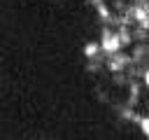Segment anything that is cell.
Wrapping results in <instances>:
<instances>
[{
	"instance_id": "obj_1",
	"label": "cell",
	"mask_w": 149,
	"mask_h": 140,
	"mask_svg": "<svg viewBox=\"0 0 149 140\" xmlns=\"http://www.w3.org/2000/svg\"><path fill=\"white\" fill-rule=\"evenodd\" d=\"M100 51L105 54V56H112V54H116L119 49H123L121 47V42H119V35H116V30H112V28H102V37H100Z\"/></svg>"
},
{
	"instance_id": "obj_2",
	"label": "cell",
	"mask_w": 149,
	"mask_h": 140,
	"mask_svg": "<svg viewBox=\"0 0 149 140\" xmlns=\"http://www.w3.org/2000/svg\"><path fill=\"white\" fill-rule=\"evenodd\" d=\"M81 54H84V58H86V61H102V58H105V54L100 51V44H98V42H93V40H91V42H86V44L81 47Z\"/></svg>"
},
{
	"instance_id": "obj_3",
	"label": "cell",
	"mask_w": 149,
	"mask_h": 140,
	"mask_svg": "<svg viewBox=\"0 0 149 140\" xmlns=\"http://www.w3.org/2000/svg\"><path fill=\"white\" fill-rule=\"evenodd\" d=\"M95 12H98V16H100L105 23H109V21H112V9L105 5V0H100V2L95 5Z\"/></svg>"
},
{
	"instance_id": "obj_4",
	"label": "cell",
	"mask_w": 149,
	"mask_h": 140,
	"mask_svg": "<svg viewBox=\"0 0 149 140\" xmlns=\"http://www.w3.org/2000/svg\"><path fill=\"white\" fill-rule=\"evenodd\" d=\"M137 126H140L142 135H144V138H149V114H142V117H137Z\"/></svg>"
},
{
	"instance_id": "obj_5",
	"label": "cell",
	"mask_w": 149,
	"mask_h": 140,
	"mask_svg": "<svg viewBox=\"0 0 149 140\" xmlns=\"http://www.w3.org/2000/svg\"><path fill=\"white\" fill-rule=\"evenodd\" d=\"M100 70H102V61H88V63H86V72H88V75H91V72L95 75V72H100Z\"/></svg>"
},
{
	"instance_id": "obj_6",
	"label": "cell",
	"mask_w": 149,
	"mask_h": 140,
	"mask_svg": "<svg viewBox=\"0 0 149 140\" xmlns=\"http://www.w3.org/2000/svg\"><path fill=\"white\" fill-rule=\"evenodd\" d=\"M86 2H91V5H98V2H100V0H86Z\"/></svg>"
},
{
	"instance_id": "obj_7",
	"label": "cell",
	"mask_w": 149,
	"mask_h": 140,
	"mask_svg": "<svg viewBox=\"0 0 149 140\" xmlns=\"http://www.w3.org/2000/svg\"><path fill=\"white\" fill-rule=\"evenodd\" d=\"M144 7H147V12H149V2H144Z\"/></svg>"
},
{
	"instance_id": "obj_8",
	"label": "cell",
	"mask_w": 149,
	"mask_h": 140,
	"mask_svg": "<svg viewBox=\"0 0 149 140\" xmlns=\"http://www.w3.org/2000/svg\"><path fill=\"white\" fill-rule=\"evenodd\" d=\"M51 2H58V0H51Z\"/></svg>"
}]
</instances>
